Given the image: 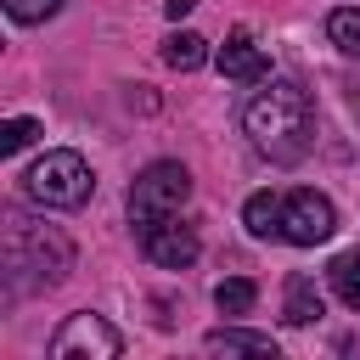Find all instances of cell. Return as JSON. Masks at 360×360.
Segmentation results:
<instances>
[{"instance_id":"cell-2","label":"cell","mask_w":360,"mask_h":360,"mask_svg":"<svg viewBox=\"0 0 360 360\" xmlns=\"http://www.w3.org/2000/svg\"><path fill=\"white\" fill-rule=\"evenodd\" d=\"M73 264V248L62 231L34 225L28 214H6V270L17 287H56Z\"/></svg>"},{"instance_id":"cell-10","label":"cell","mask_w":360,"mask_h":360,"mask_svg":"<svg viewBox=\"0 0 360 360\" xmlns=\"http://www.w3.org/2000/svg\"><path fill=\"white\" fill-rule=\"evenodd\" d=\"M281 315H287L292 326L321 321V315H326V309H321V287H315L309 276H287V304H281Z\"/></svg>"},{"instance_id":"cell-13","label":"cell","mask_w":360,"mask_h":360,"mask_svg":"<svg viewBox=\"0 0 360 360\" xmlns=\"http://www.w3.org/2000/svg\"><path fill=\"white\" fill-rule=\"evenodd\" d=\"M332 292L360 315V248H349V253L332 259Z\"/></svg>"},{"instance_id":"cell-16","label":"cell","mask_w":360,"mask_h":360,"mask_svg":"<svg viewBox=\"0 0 360 360\" xmlns=\"http://www.w3.org/2000/svg\"><path fill=\"white\" fill-rule=\"evenodd\" d=\"M34 135H39L34 118H6V124H0V152L11 158V152H22V146H34Z\"/></svg>"},{"instance_id":"cell-3","label":"cell","mask_w":360,"mask_h":360,"mask_svg":"<svg viewBox=\"0 0 360 360\" xmlns=\"http://www.w3.org/2000/svg\"><path fill=\"white\" fill-rule=\"evenodd\" d=\"M22 191H28L34 202H45V208H79V202H90L96 174H90V163H84L79 152H45V158L22 174Z\"/></svg>"},{"instance_id":"cell-7","label":"cell","mask_w":360,"mask_h":360,"mask_svg":"<svg viewBox=\"0 0 360 360\" xmlns=\"http://www.w3.org/2000/svg\"><path fill=\"white\" fill-rule=\"evenodd\" d=\"M141 242H146V259L152 264H163V270H186L191 259H197V231L191 225H174V214L169 219H158V225H146L141 231Z\"/></svg>"},{"instance_id":"cell-11","label":"cell","mask_w":360,"mask_h":360,"mask_svg":"<svg viewBox=\"0 0 360 360\" xmlns=\"http://www.w3.org/2000/svg\"><path fill=\"white\" fill-rule=\"evenodd\" d=\"M242 225H248L253 236H281V197H276V191H253V197L242 202Z\"/></svg>"},{"instance_id":"cell-14","label":"cell","mask_w":360,"mask_h":360,"mask_svg":"<svg viewBox=\"0 0 360 360\" xmlns=\"http://www.w3.org/2000/svg\"><path fill=\"white\" fill-rule=\"evenodd\" d=\"M214 304H219V315H248V309L259 304V287H253L248 276H231V281L214 287Z\"/></svg>"},{"instance_id":"cell-1","label":"cell","mask_w":360,"mask_h":360,"mask_svg":"<svg viewBox=\"0 0 360 360\" xmlns=\"http://www.w3.org/2000/svg\"><path fill=\"white\" fill-rule=\"evenodd\" d=\"M242 129L248 141L270 158V163H298L315 141V107L309 90L298 79H259L253 101L242 107Z\"/></svg>"},{"instance_id":"cell-4","label":"cell","mask_w":360,"mask_h":360,"mask_svg":"<svg viewBox=\"0 0 360 360\" xmlns=\"http://www.w3.org/2000/svg\"><path fill=\"white\" fill-rule=\"evenodd\" d=\"M186 197H191V174H186L180 163H146V169L135 174V186H129V219L146 231V225L180 214Z\"/></svg>"},{"instance_id":"cell-8","label":"cell","mask_w":360,"mask_h":360,"mask_svg":"<svg viewBox=\"0 0 360 360\" xmlns=\"http://www.w3.org/2000/svg\"><path fill=\"white\" fill-rule=\"evenodd\" d=\"M214 62H219V73H225V79H236V84H259V79L270 73L264 51H259V45H253L242 28H236V34L219 45V56H214Z\"/></svg>"},{"instance_id":"cell-6","label":"cell","mask_w":360,"mask_h":360,"mask_svg":"<svg viewBox=\"0 0 360 360\" xmlns=\"http://www.w3.org/2000/svg\"><path fill=\"white\" fill-rule=\"evenodd\" d=\"M338 231V214H332V202L321 197V191H292L287 202H281V236L287 242H298V248H315V242H326Z\"/></svg>"},{"instance_id":"cell-17","label":"cell","mask_w":360,"mask_h":360,"mask_svg":"<svg viewBox=\"0 0 360 360\" xmlns=\"http://www.w3.org/2000/svg\"><path fill=\"white\" fill-rule=\"evenodd\" d=\"M56 6H62V0H6V11H11L17 22H45Z\"/></svg>"},{"instance_id":"cell-9","label":"cell","mask_w":360,"mask_h":360,"mask_svg":"<svg viewBox=\"0 0 360 360\" xmlns=\"http://www.w3.org/2000/svg\"><path fill=\"white\" fill-rule=\"evenodd\" d=\"M202 349H208V354H270V360H276V338H270V332H242V326L208 332Z\"/></svg>"},{"instance_id":"cell-12","label":"cell","mask_w":360,"mask_h":360,"mask_svg":"<svg viewBox=\"0 0 360 360\" xmlns=\"http://www.w3.org/2000/svg\"><path fill=\"white\" fill-rule=\"evenodd\" d=\"M163 62L180 68V73H191V68L208 62V39H202V34H169V39H163Z\"/></svg>"},{"instance_id":"cell-5","label":"cell","mask_w":360,"mask_h":360,"mask_svg":"<svg viewBox=\"0 0 360 360\" xmlns=\"http://www.w3.org/2000/svg\"><path fill=\"white\" fill-rule=\"evenodd\" d=\"M124 338L107 315H73L56 338H51V360H118Z\"/></svg>"},{"instance_id":"cell-15","label":"cell","mask_w":360,"mask_h":360,"mask_svg":"<svg viewBox=\"0 0 360 360\" xmlns=\"http://www.w3.org/2000/svg\"><path fill=\"white\" fill-rule=\"evenodd\" d=\"M326 34H332V45L343 56H360V6H338L326 17Z\"/></svg>"},{"instance_id":"cell-18","label":"cell","mask_w":360,"mask_h":360,"mask_svg":"<svg viewBox=\"0 0 360 360\" xmlns=\"http://www.w3.org/2000/svg\"><path fill=\"white\" fill-rule=\"evenodd\" d=\"M191 6H197V0H163V11H169V17H186Z\"/></svg>"}]
</instances>
